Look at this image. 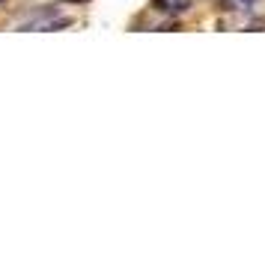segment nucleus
Listing matches in <instances>:
<instances>
[{
	"label": "nucleus",
	"mask_w": 265,
	"mask_h": 256,
	"mask_svg": "<svg viewBox=\"0 0 265 256\" xmlns=\"http://www.w3.org/2000/svg\"><path fill=\"white\" fill-rule=\"evenodd\" d=\"M188 9H191V0H170V6H167V12H173V15H182Z\"/></svg>",
	"instance_id": "nucleus-1"
},
{
	"label": "nucleus",
	"mask_w": 265,
	"mask_h": 256,
	"mask_svg": "<svg viewBox=\"0 0 265 256\" xmlns=\"http://www.w3.org/2000/svg\"><path fill=\"white\" fill-rule=\"evenodd\" d=\"M233 3H236V6H245V9H248V6H254L257 0H233Z\"/></svg>",
	"instance_id": "nucleus-3"
},
{
	"label": "nucleus",
	"mask_w": 265,
	"mask_h": 256,
	"mask_svg": "<svg viewBox=\"0 0 265 256\" xmlns=\"http://www.w3.org/2000/svg\"><path fill=\"white\" fill-rule=\"evenodd\" d=\"M167 6H170V0H152V9L155 12H167Z\"/></svg>",
	"instance_id": "nucleus-2"
}]
</instances>
